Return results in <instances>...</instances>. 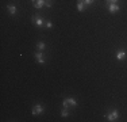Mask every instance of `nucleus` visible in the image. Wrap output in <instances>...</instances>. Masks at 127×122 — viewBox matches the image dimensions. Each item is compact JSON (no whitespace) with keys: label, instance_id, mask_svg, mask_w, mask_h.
I'll use <instances>...</instances> for the list:
<instances>
[{"label":"nucleus","instance_id":"nucleus-3","mask_svg":"<svg viewBox=\"0 0 127 122\" xmlns=\"http://www.w3.org/2000/svg\"><path fill=\"white\" fill-rule=\"evenodd\" d=\"M31 3L34 4V7L35 8H43V7H46V0H31Z\"/></svg>","mask_w":127,"mask_h":122},{"label":"nucleus","instance_id":"nucleus-10","mask_svg":"<svg viewBox=\"0 0 127 122\" xmlns=\"http://www.w3.org/2000/svg\"><path fill=\"white\" fill-rule=\"evenodd\" d=\"M84 0H77V10L78 11H84Z\"/></svg>","mask_w":127,"mask_h":122},{"label":"nucleus","instance_id":"nucleus-16","mask_svg":"<svg viewBox=\"0 0 127 122\" xmlns=\"http://www.w3.org/2000/svg\"><path fill=\"white\" fill-rule=\"evenodd\" d=\"M46 27H47V29H51V27H53V23H51V22H46Z\"/></svg>","mask_w":127,"mask_h":122},{"label":"nucleus","instance_id":"nucleus-9","mask_svg":"<svg viewBox=\"0 0 127 122\" xmlns=\"http://www.w3.org/2000/svg\"><path fill=\"white\" fill-rule=\"evenodd\" d=\"M7 10H8V12H10L11 15H15V14H16V7H15L14 4H10V5L7 7Z\"/></svg>","mask_w":127,"mask_h":122},{"label":"nucleus","instance_id":"nucleus-1","mask_svg":"<svg viewBox=\"0 0 127 122\" xmlns=\"http://www.w3.org/2000/svg\"><path fill=\"white\" fill-rule=\"evenodd\" d=\"M77 106V102L76 99H73V98H66V99H64L62 102V107L64 109H73Z\"/></svg>","mask_w":127,"mask_h":122},{"label":"nucleus","instance_id":"nucleus-12","mask_svg":"<svg viewBox=\"0 0 127 122\" xmlns=\"http://www.w3.org/2000/svg\"><path fill=\"white\" fill-rule=\"evenodd\" d=\"M37 48L39 49V50H43V49H45V44L42 41H39L38 44H37Z\"/></svg>","mask_w":127,"mask_h":122},{"label":"nucleus","instance_id":"nucleus-2","mask_svg":"<svg viewBox=\"0 0 127 122\" xmlns=\"http://www.w3.org/2000/svg\"><path fill=\"white\" fill-rule=\"evenodd\" d=\"M118 118H119V113H118V110H112V111H110L107 114V120L108 121H116Z\"/></svg>","mask_w":127,"mask_h":122},{"label":"nucleus","instance_id":"nucleus-8","mask_svg":"<svg viewBox=\"0 0 127 122\" xmlns=\"http://www.w3.org/2000/svg\"><path fill=\"white\" fill-rule=\"evenodd\" d=\"M31 20H32V22H34L35 24H37V26H39V27L43 24V19H42V18H39V16H32Z\"/></svg>","mask_w":127,"mask_h":122},{"label":"nucleus","instance_id":"nucleus-15","mask_svg":"<svg viewBox=\"0 0 127 122\" xmlns=\"http://www.w3.org/2000/svg\"><path fill=\"white\" fill-rule=\"evenodd\" d=\"M107 4H111V3H118V0H105Z\"/></svg>","mask_w":127,"mask_h":122},{"label":"nucleus","instance_id":"nucleus-6","mask_svg":"<svg viewBox=\"0 0 127 122\" xmlns=\"http://www.w3.org/2000/svg\"><path fill=\"white\" fill-rule=\"evenodd\" d=\"M108 10H110L111 14H115V12L119 11V5L116 3H111V4H108Z\"/></svg>","mask_w":127,"mask_h":122},{"label":"nucleus","instance_id":"nucleus-14","mask_svg":"<svg viewBox=\"0 0 127 122\" xmlns=\"http://www.w3.org/2000/svg\"><path fill=\"white\" fill-rule=\"evenodd\" d=\"M46 7H47V8L51 7V0H46Z\"/></svg>","mask_w":127,"mask_h":122},{"label":"nucleus","instance_id":"nucleus-4","mask_svg":"<svg viewBox=\"0 0 127 122\" xmlns=\"http://www.w3.org/2000/svg\"><path fill=\"white\" fill-rule=\"evenodd\" d=\"M34 56H35V59H37L38 62L41 64V65H43V64H45V56H43V53H42V50L41 52H37Z\"/></svg>","mask_w":127,"mask_h":122},{"label":"nucleus","instance_id":"nucleus-7","mask_svg":"<svg viewBox=\"0 0 127 122\" xmlns=\"http://www.w3.org/2000/svg\"><path fill=\"white\" fill-rule=\"evenodd\" d=\"M127 57V53L126 50H118L116 52V60H123Z\"/></svg>","mask_w":127,"mask_h":122},{"label":"nucleus","instance_id":"nucleus-11","mask_svg":"<svg viewBox=\"0 0 127 122\" xmlns=\"http://www.w3.org/2000/svg\"><path fill=\"white\" fill-rule=\"evenodd\" d=\"M68 110H69V109H62V111H61V115H62L64 118H65V117H68V115H69V111H68Z\"/></svg>","mask_w":127,"mask_h":122},{"label":"nucleus","instance_id":"nucleus-13","mask_svg":"<svg viewBox=\"0 0 127 122\" xmlns=\"http://www.w3.org/2000/svg\"><path fill=\"white\" fill-rule=\"evenodd\" d=\"M93 1H95V0H84V4H85V5H91V4H93Z\"/></svg>","mask_w":127,"mask_h":122},{"label":"nucleus","instance_id":"nucleus-5","mask_svg":"<svg viewBox=\"0 0 127 122\" xmlns=\"http://www.w3.org/2000/svg\"><path fill=\"white\" fill-rule=\"evenodd\" d=\"M42 113H43V106L42 105H35L34 109H32V114L38 115V114H42Z\"/></svg>","mask_w":127,"mask_h":122}]
</instances>
